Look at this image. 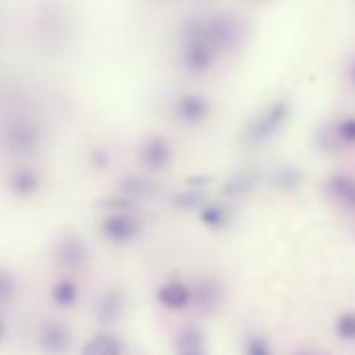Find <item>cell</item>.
I'll return each instance as SVG.
<instances>
[{"label": "cell", "mask_w": 355, "mask_h": 355, "mask_svg": "<svg viewBox=\"0 0 355 355\" xmlns=\"http://www.w3.org/2000/svg\"><path fill=\"white\" fill-rule=\"evenodd\" d=\"M291 114V106L285 100H279L270 106H266V110H262L258 116H254L243 133V141L248 146H262L266 141H270L287 123Z\"/></svg>", "instance_id": "cell-1"}, {"label": "cell", "mask_w": 355, "mask_h": 355, "mask_svg": "<svg viewBox=\"0 0 355 355\" xmlns=\"http://www.w3.org/2000/svg\"><path fill=\"white\" fill-rule=\"evenodd\" d=\"M318 144L322 150L335 152L341 148H354L355 146V116H345L333 123L331 127L322 129L318 133Z\"/></svg>", "instance_id": "cell-2"}, {"label": "cell", "mask_w": 355, "mask_h": 355, "mask_svg": "<svg viewBox=\"0 0 355 355\" xmlns=\"http://www.w3.org/2000/svg\"><path fill=\"white\" fill-rule=\"evenodd\" d=\"M37 343L48 355H62L71 347V331L62 322H44L37 333Z\"/></svg>", "instance_id": "cell-3"}, {"label": "cell", "mask_w": 355, "mask_h": 355, "mask_svg": "<svg viewBox=\"0 0 355 355\" xmlns=\"http://www.w3.org/2000/svg\"><path fill=\"white\" fill-rule=\"evenodd\" d=\"M123 304H125V297H123V291L119 287H112L108 289L106 293H102L96 302V316L100 322L104 324H112L121 312H123Z\"/></svg>", "instance_id": "cell-4"}, {"label": "cell", "mask_w": 355, "mask_h": 355, "mask_svg": "<svg viewBox=\"0 0 355 355\" xmlns=\"http://www.w3.org/2000/svg\"><path fill=\"white\" fill-rule=\"evenodd\" d=\"M158 302L166 308V310H183L189 306L191 302V289L179 281H171L166 285H162L158 289Z\"/></svg>", "instance_id": "cell-5"}, {"label": "cell", "mask_w": 355, "mask_h": 355, "mask_svg": "<svg viewBox=\"0 0 355 355\" xmlns=\"http://www.w3.org/2000/svg\"><path fill=\"white\" fill-rule=\"evenodd\" d=\"M102 233L112 241V243H127L133 241L137 235V223L131 220L129 216H112L104 220Z\"/></svg>", "instance_id": "cell-6"}, {"label": "cell", "mask_w": 355, "mask_h": 355, "mask_svg": "<svg viewBox=\"0 0 355 355\" xmlns=\"http://www.w3.org/2000/svg\"><path fill=\"white\" fill-rule=\"evenodd\" d=\"M327 191L345 208L355 210V179L349 175H335L327 183Z\"/></svg>", "instance_id": "cell-7"}, {"label": "cell", "mask_w": 355, "mask_h": 355, "mask_svg": "<svg viewBox=\"0 0 355 355\" xmlns=\"http://www.w3.org/2000/svg\"><path fill=\"white\" fill-rule=\"evenodd\" d=\"M87 258L85 245L77 239H64L56 250V260L62 268H79Z\"/></svg>", "instance_id": "cell-8"}, {"label": "cell", "mask_w": 355, "mask_h": 355, "mask_svg": "<svg viewBox=\"0 0 355 355\" xmlns=\"http://www.w3.org/2000/svg\"><path fill=\"white\" fill-rule=\"evenodd\" d=\"M83 355H121V343L116 337L102 333L85 345Z\"/></svg>", "instance_id": "cell-9"}, {"label": "cell", "mask_w": 355, "mask_h": 355, "mask_svg": "<svg viewBox=\"0 0 355 355\" xmlns=\"http://www.w3.org/2000/svg\"><path fill=\"white\" fill-rule=\"evenodd\" d=\"M52 302L60 308H71L77 302V285L71 279H60L52 287Z\"/></svg>", "instance_id": "cell-10"}, {"label": "cell", "mask_w": 355, "mask_h": 355, "mask_svg": "<svg viewBox=\"0 0 355 355\" xmlns=\"http://www.w3.org/2000/svg\"><path fill=\"white\" fill-rule=\"evenodd\" d=\"M196 297L198 306L204 308V310H210L214 304H216V297H218V289L212 281H200L196 285V289L191 291V300Z\"/></svg>", "instance_id": "cell-11"}, {"label": "cell", "mask_w": 355, "mask_h": 355, "mask_svg": "<svg viewBox=\"0 0 355 355\" xmlns=\"http://www.w3.org/2000/svg\"><path fill=\"white\" fill-rule=\"evenodd\" d=\"M337 335L343 339V341H355V312H345L339 320H337V327H335Z\"/></svg>", "instance_id": "cell-12"}, {"label": "cell", "mask_w": 355, "mask_h": 355, "mask_svg": "<svg viewBox=\"0 0 355 355\" xmlns=\"http://www.w3.org/2000/svg\"><path fill=\"white\" fill-rule=\"evenodd\" d=\"M202 333L198 329H187L181 337H179V347L183 352H198L202 345Z\"/></svg>", "instance_id": "cell-13"}, {"label": "cell", "mask_w": 355, "mask_h": 355, "mask_svg": "<svg viewBox=\"0 0 355 355\" xmlns=\"http://www.w3.org/2000/svg\"><path fill=\"white\" fill-rule=\"evenodd\" d=\"M15 291H17V285H15V277H12V275H10L8 270L0 268V304H4V302L12 300Z\"/></svg>", "instance_id": "cell-14"}, {"label": "cell", "mask_w": 355, "mask_h": 355, "mask_svg": "<svg viewBox=\"0 0 355 355\" xmlns=\"http://www.w3.org/2000/svg\"><path fill=\"white\" fill-rule=\"evenodd\" d=\"M202 220L208 225V227H214V229H218V227H223L225 225V220H227V216H225V212L220 210V208H206L204 212H202Z\"/></svg>", "instance_id": "cell-15"}, {"label": "cell", "mask_w": 355, "mask_h": 355, "mask_svg": "<svg viewBox=\"0 0 355 355\" xmlns=\"http://www.w3.org/2000/svg\"><path fill=\"white\" fill-rule=\"evenodd\" d=\"M245 355H272V352L262 337H252L245 343Z\"/></svg>", "instance_id": "cell-16"}, {"label": "cell", "mask_w": 355, "mask_h": 355, "mask_svg": "<svg viewBox=\"0 0 355 355\" xmlns=\"http://www.w3.org/2000/svg\"><path fill=\"white\" fill-rule=\"evenodd\" d=\"M347 73H349V81L355 85V58L349 62V71Z\"/></svg>", "instance_id": "cell-17"}, {"label": "cell", "mask_w": 355, "mask_h": 355, "mask_svg": "<svg viewBox=\"0 0 355 355\" xmlns=\"http://www.w3.org/2000/svg\"><path fill=\"white\" fill-rule=\"evenodd\" d=\"M2 337H4V322L0 320V341H2Z\"/></svg>", "instance_id": "cell-18"}, {"label": "cell", "mask_w": 355, "mask_h": 355, "mask_svg": "<svg viewBox=\"0 0 355 355\" xmlns=\"http://www.w3.org/2000/svg\"><path fill=\"white\" fill-rule=\"evenodd\" d=\"M183 355H202L200 352H183Z\"/></svg>", "instance_id": "cell-19"}]
</instances>
